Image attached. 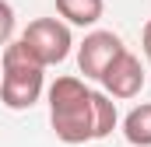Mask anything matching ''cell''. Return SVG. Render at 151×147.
I'll list each match as a JSON object with an SVG mask.
<instances>
[{
	"mask_svg": "<svg viewBox=\"0 0 151 147\" xmlns=\"http://www.w3.org/2000/svg\"><path fill=\"white\" fill-rule=\"evenodd\" d=\"M141 46H144V56H148V63H151V21L144 25V32H141Z\"/></svg>",
	"mask_w": 151,
	"mask_h": 147,
	"instance_id": "obj_9",
	"label": "cell"
},
{
	"mask_svg": "<svg viewBox=\"0 0 151 147\" xmlns=\"http://www.w3.org/2000/svg\"><path fill=\"white\" fill-rule=\"evenodd\" d=\"M123 137L130 147H151V102L123 116Z\"/></svg>",
	"mask_w": 151,
	"mask_h": 147,
	"instance_id": "obj_7",
	"label": "cell"
},
{
	"mask_svg": "<svg viewBox=\"0 0 151 147\" xmlns=\"http://www.w3.org/2000/svg\"><path fill=\"white\" fill-rule=\"evenodd\" d=\"M123 49L127 46L116 32H88L84 42L77 46V70L84 74V81H99Z\"/></svg>",
	"mask_w": 151,
	"mask_h": 147,
	"instance_id": "obj_4",
	"label": "cell"
},
{
	"mask_svg": "<svg viewBox=\"0 0 151 147\" xmlns=\"http://www.w3.org/2000/svg\"><path fill=\"white\" fill-rule=\"evenodd\" d=\"M46 67L25 49V42H7L0 56V102L11 112L32 109L46 88Z\"/></svg>",
	"mask_w": 151,
	"mask_h": 147,
	"instance_id": "obj_2",
	"label": "cell"
},
{
	"mask_svg": "<svg viewBox=\"0 0 151 147\" xmlns=\"http://www.w3.org/2000/svg\"><path fill=\"white\" fill-rule=\"evenodd\" d=\"M102 11H106V0H56V14L67 25H77V28L99 25Z\"/></svg>",
	"mask_w": 151,
	"mask_h": 147,
	"instance_id": "obj_6",
	"label": "cell"
},
{
	"mask_svg": "<svg viewBox=\"0 0 151 147\" xmlns=\"http://www.w3.org/2000/svg\"><path fill=\"white\" fill-rule=\"evenodd\" d=\"M14 35V7L7 0H0V46H7Z\"/></svg>",
	"mask_w": 151,
	"mask_h": 147,
	"instance_id": "obj_8",
	"label": "cell"
},
{
	"mask_svg": "<svg viewBox=\"0 0 151 147\" xmlns=\"http://www.w3.org/2000/svg\"><path fill=\"white\" fill-rule=\"evenodd\" d=\"M99 84H102V95H109V98H137L141 88H144V67L130 49H123L106 67Z\"/></svg>",
	"mask_w": 151,
	"mask_h": 147,
	"instance_id": "obj_5",
	"label": "cell"
},
{
	"mask_svg": "<svg viewBox=\"0 0 151 147\" xmlns=\"http://www.w3.org/2000/svg\"><path fill=\"white\" fill-rule=\"evenodd\" d=\"M119 123L116 102L91 91L81 77H56L49 84V126L63 144H88L109 137Z\"/></svg>",
	"mask_w": 151,
	"mask_h": 147,
	"instance_id": "obj_1",
	"label": "cell"
},
{
	"mask_svg": "<svg viewBox=\"0 0 151 147\" xmlns=\"http://www.w3.org/2000/svg\"><path fill=\"white\" fill-rule=\"evenodd\" d=\"M21 42L25 49L35 56L42 67H53V63H63L74 49V39H70V28L56 18H35L25 32H21Z\"/></svg>",
	"mask_w": 151,
	"mask_h": 147,
	"instance_id": "obj_3",
	"label": "cell"
}]
</instances>
